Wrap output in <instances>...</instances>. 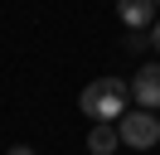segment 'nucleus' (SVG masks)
<instances>
[{"instance_id":"obj_6","label":"nucleus","mask_w":160,"mask_h":155,"mask_svg":"<svg viewBox=\"0 0 160 155\" xmlns=\"http://www.w3.org/2000/svg\"><path fill=\"white\" fill-rule=\"evenodd\" d=\"M146 44H150V39L141 34V29H126V53H141V48H146Z\"/></svg>"},{"instance_id":"obj_1","label":"nucleus","mask_w":160,"mask_h":155,"mask_svg":"<svg viewBox=\"0 0 160 155\" xmlns=\"http://www.w3.org/2000/svg\"><path fill=\"white\" fill-rule=\"evenodd\" d=\"M78 107L88 121H121V112L131 107V82L121 78H97L78 92Z\"/></svg>"},{"instance_id":"obj_2","label":"nucleus","mask_w":160,"mask_h":155,"mask_svg":"<svg viewBox=\"0 0 160 155\" xmlns=\"http://www.w3.org/2000/svg\"><path fill=\"white\" fill-rule=\"evenodd\" d=\"M121 131V145H131V150H150V145H160V121L150 107H126L117 121Z\"/></svg>"},{"instance_id":"obj_4","label":"nucleus","mask_w":160,"mask_h":155,"mask_svg":"<svg viewBox=\"0 0 160 155\" xmlns=\"http://www.w3.org/2000/svg\"><path fill=\"white\" fill-rule=\"evenodd\" d=\"M117 15H121L126 29H150L160 19V5L155 0H117Z\"/></svg>"},{"instance_id":"obj_3","label":"nucleus","mask_w":160,"mask_h":155,"mask_svg":"<svg viewBox=\"0 0 160 155\" xmlns=\"http://www.w3.org/2000/svg\"><path fill=\"white\" fill-rule=\"evenodd\" d=\"M131 102L136 107H160V63H141L136 78H131Z\"/></svg>"},{"instance_id":"obj_8","label":"nucleus","mask_w":160,"mask_h":155,"mask_svg":"<svg viewBox=\"0 0 160 155\" xmlns=\"http://www.w3.org/2000/svg\"><path fill=\"white\" fill-rule=\"evenodd\" d=\"M150 44L160 48V19H155V24H150Z\"/></svg>"},{"instance_id":"obj_9","label":"nucleus","mask_w":160,"mask_h":155,"mask_svg":"<svg viewBox=\"0 0 160 155\" xmlns=\"http://www.w3.org/2000/svg\"><path fill=\"white\" fill-rule=\"evenodd\" d=\"M155 5H160V0H155Z\"/></svg>"},{"instance_id":"obj_5","label":"nucleus","mask_w":160,"mask_h":155,"mask_svg":"<svg viewBox=\"0 0 160 155\" xmlns=\"http://www.w3.org/2000/svg\"><path fill=\"white\" fill-rule=\"evenodd\" d=\"M117 145H121L117 121H92V131H88V150H92V155H112Z\"/></svg>"},{"instance_id":"obj_7","label":"nucleus","mask_w":160,"mask_h":155,"mask_svg":"<svg viewBox=\"0 0 160 155\" xmlns=\"http://www.w3.org/2000/svg\"><path fill=\"white\" fill-rule=\"evenodd\" d=\"M10 155H34V145H10Z\"/></svg>"}]
</instances>
